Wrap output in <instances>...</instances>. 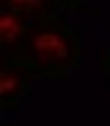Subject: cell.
<instances>
[{
    "mask_svg": "<svg viewBox=\"0 0 110 126\" xmlns=\"http://www.w3.org/2000/svg\"><path fill=\"white\" fill-rule=\"evenodd\" d=\"M14 85V83L13 82V81H7L5 83V85H4L5 87H4L5 89H10L13 87Z\"/></svg>",
    "mask_w": 110,
    "mask_h": 126,
    "instance_id": "6da1fadb",
    "label": "cell"
}]
</instances>
